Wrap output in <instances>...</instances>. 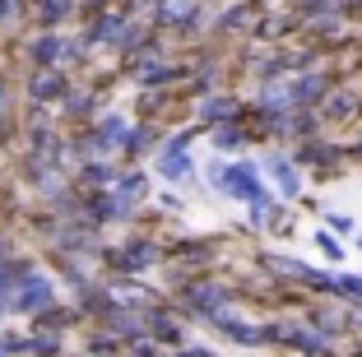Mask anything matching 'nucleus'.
Returning a JSON list of instances; mask_svg holds the SVG:
<instances>
[{
    "mask_svg": "<svg viewBox=\"0 0 362 357\" xmlns=\"http://www.w3.org/2000/svg\"><path fill=\"white\" fill-rule=\"evenodd\" d=\"M237 98L218 93V98H204L200 103V130H214V126H228V121H242V112H237Z\"/></svg>",
    "mask_w": 362,
    "mask_h": 357,
    "instance_id": "obj_7",
    "label": "nucleus"
},
{
    "mask_svg": "<svg viewBox=\"0 0 362 357\" xmlns=\"http://www.w3.org/2000/svg\"><path fill=\"white\" fill-rule=\"evenodd\" d=\"M316 246L325 251V260H334V264L344 260V246H339V237H334V232H325V228H320V232H316Z\"/></svg>",
    "mask_w": 362,
    "mask_h": 357,
    "instance_id": "obj_24",
    "label": "nucleus"
},
{
    "mask_svg": "<svg viewBox=\"0 0 362 357\" xmlns=\"http://www.w3.org/2000/svg\"><path fill=\"white\" fill-rule=\"evenodd\" d=\"M84 181L88 186H107V181H112V168H107V163H93V168H84Z\"/></svg>",
    "mask_w": 362,
    "mask_h": 357,
    "instance_id": "obj_27",
    "label": "nucleus"
},
{
    "mask_svg": "<svg viewBox=\"0 0 362 357\" xmlns=\"http://www.w3.org/2000/svg\"><path fill=\"white\" fill-rule=\"evenodd\" d=\"M56 56H65V42L61 37H42L37 42V61H56Z\"/></svg>",
    "mask_w": 362,
    "mask_h": 357,
    "instance_id": "obj_26",
    "label": "nucleus"
},
{
    "mask_svg": "<svg viewBox=\"0 0 362 357\" xmlns=\"http://www.w3.org/2000/svg\"><path fill=\"white\" fill-rule=\"evenodd\" d=\"M209 135H214V148H218V153H242V148L251 144V130H242L237 121H228V126H214Z\"/></svg>",
    "mask_w": 362,
    "mask_h": 357,
    "instance_id": "obj_11",
    "label": "nucleus"
},
{
    "mask_svg": "<svg viewBox=\"0 0 362 357\" xmlns=\"http://www.w3.org/2000/svg\"><path fill=\"white\" fill-rule=\"evenodd\" d=\"M121 135H126V121L121 116H107L103 126L88 135V148H112V144H121Z\"/></svg>",
    "mask_w": 362,
    "mask_h": 357,
    "instance_id": "obj_17",
    "label": "nucleus"
},
{
    "mask_svg": "<svg viewBox=\"0 0 362 357\" xmlns=\"http://www.w3.org/2000/svg\"><path fill=\"white\" fill-rule=\"evenodd\" d=\"M181 297H186V306H191L195 315H204V320L223 315L228 306L237 302V293H233V288H223V283H191Z\"/></svg>",
    "mask_w": 362,
    "mask_h": 357,
    "instance_id": "obj_2",
    "label": "nucleus"
},
{
    "mask_svg": "<svg viewBox=\"0 0 362 357\" xmlns=\"http://www.w3.org/2000/svg\"><path fill=\"white\" fill-rule=\"evenodd\" d=\"M10 293H14V269H0V315L10 306Z\"/></svg>",
    "mask_w": 362,
    "mask_h": 357,
    "instance_id": "obj_28",
    "label": "nucleus"
},
{
    "mask_svg": "<svg viewBox=\"0 0 362 357\" xmlns=\"http://www.w3.org/2000/svg\"><path fill=\"white\" fill-rule=\"evenodd\" d=\"M260 172H269V177H274V186H279V195H284V200H298V195H302V172H298V163H293V153H288V148H269L265 163H260Z\"/></svg>",
    "mask_w": 362,
    "mask_h": 357,
    "instance_id": "obj_3",
    "label": "nucleus"
},
{
    "mask_svg": "<svg viewBox=\"0 0 362 357\" xmlns=\"http://www.w3.org/2000/svg\"><path fill=\"white\" fill-rule=\"evenodd\" d=\"M149 325H153V339H163V344H181V325L172 320V315L149 311Z\"/></svg>",
    "mask_w": 362,
    "mask_h": 357,
    "instance_id": "obj_18",
    "label": "nucleus"
},
{
    "mask_svg": "<svg viewBox=\"0 0 362 357\" xmlns=\"http://www.w3.org/2000/svg\"><path fill=\"white\" fill-rule=\"evenodd\" d=\"M14 293H19V297H10L14 311H42V306H52L56 288H52V279H42V274H28Z\"/></svg>",
    "mask_w": 362,
    "mask_h": 357,
    "instance_id": "obj_4",
    "label": "nucleus"
},
{
    "mask_svg": "<svg viewBox=\"0 0 362 357\" xmlns=\"http://www.w3.org/2000/svg\"><path fill=\"white\" fill-rule=\"evenodd\" d=\"M70 10H75V0H42V19H47V23L65 19Z\"/></svg>",
    "mask_w": 362,
    "mask_h": 357,
    "instance_id": "obj_25",
    "label": "nucleus"
},
{
    "mask_svg": "<svg viewBox=\"0 0 362 357\" xmlns=\"http://www.w3.org/2000/svg\"><path fill=\"white\" fill-rule=\"evenodd\" d=\"M200 5L195 0H158V10H153V19L168 23V28H181V33H191L195 23H200Z\"/></svg>",
    "mask_w": 362,
    "mask_h": 357,
    "instance_id": "obj_6",
    "label": "nucleus"
},
{
    "mask_svg": "<svg viewBox=\"0 0 362 357\" xmlns=\"http://www.w3.org/2000/svg\"><path fill=\"white\" fill-rule=\"evenodd\" d=\"M320 107H325V121H349V116L358 112V98H353L349 88H339V93L320 98Z\"/></svg>",
    "mask_w": 362,
    "mask_h": 357,
    "instance_id": "obj_16",
    "label": "nucleus"
},
{
    "mask_svg": "<svg viewBox=\"0 0 362 357\" xmlns=\"http://www.w3.org/2000/svg\"><path fill=\"white\" fill-rule=\"evenodd\" d=\"M61 93H65L61 74H42V79H33V98H42V103H47V98H61Z\"/></svg>",
    "mask_w": 362,
    "mask_h": 357,
    "instance_id": "obj_21",
    "label": "nucleus"
},
{
    "mask_svg": "<svg viewBox=\"0 0 362 357\" xmlns=\"http://www.w3.org/2000/svg\"><path fill=\"white\" fill-rule=\"evenodd\" d=\"M288 28H298V14H284V19H265L256 33L265 37V42H279V37H288Z\"/></svg>",
    "mask_w": 362,
    "mask_h": 357,
    "instance_id": "obj_20",
    "label": "nucleus"
},
{
    "mask_svg": "<svg viewBox=\"0 0 362 357\" xmlns=\"http://www.w3.org/2000/svg\"><path fill=\"white\" fill-rule=\"evenodd\" d=\"M334 297H344V302H362V274H334Z\"/></svg>",
    "mask_w": 362,
    "mask_h": 357,
    "instance_id": "obj_19",
    "label": "nucleus"
},
{
    "mask_svg": "<svg viewBox=\"0 0 362 357\" xmlns=\"http://www.w3.org/2000/svg\"><path fill=\"white\" fill-rule=\"evenodd\" d=\"M218 190H223V195H233V200H242V204L269 200V186L260 181V168H256V163H228Z\"/></svg>",
    "mask_w": 362,
    "mask_h": 357,
    "instance_id": "obj_1",
    "label": "nucleus"
},
{
    "mask_svg": "<svg viewBox=\"0 0 362 357\" xmlns=\"http://www.w3.org/2000/svg\"><path fill=\"white\" fill-rule=\"evenodd\" d=\"M177 357H218V353H209V348H181Z\"/></svg>",
    "mask_w": 362,
    "mask_h": 357,
    "instance_id": "obj_29",
    "label": "nucleus"
},
{
    "mask_svg": "<svg viewBox=\"0 0 362 357\" xmlns=\"http://www.w3.org/2000/svg\"><path fill=\"white\" fill-rule=\"evenodd\" d=\"M353 242H358V251H362V228H358V232H353Z\"/></svg>",
    "mask_w": 362,
    "mask_h": 357,
    "instance_id": "obj_30",
    "label": "nucleus"
},
{
    "mask_svg": "<svg viewBox=\"0 0 362 357\" xmlns=\"http://www.w3.org/2000/svg\"><path fill=\"white\" fill-rule=\"evenodd\" d=\"M288 344L298 348V353H307V357H334V339H325L316 325H293Z\"/></svg>",
    "mask_w": 362,
    "mask_h": 357,
    "instance_id": "obj_9",
    "label": "nucleus"
},
{
    "mask_svg": "<svg viewBox=\"0 0 362 357\" xmlns=\"http://www.w3.org/2000/svg\"><path fill=\"white\" fill-rule=\"evenodd\" d=\"M293 163H298V168H339V148H334L330 139H316V135H311L307 148H298V153H293Z\"/></svg>",
    "mask_w": 362,
    "mask_h": 357,
    "instance_id": "obj_10",
    "label": "nucleus"
},
{
    "mask_svg": "<svg viewBox=\"0 0 362 357\" xmlns=\"http://www.w3.org/2000/svg\"><path fill=\"white\" fill-rule=\"evenodd\" d=\"M214 329L223 339H233V344H246V348H260V325H251V320H237L233 311H223V315H214L209 320Z\"/></svg>",
    "mask_w": 362,
    "mask_h": 357,
    "instance_id": "obj_8",
    "label": "nucleus"
},
{
    "mask_svg": "<svg viewBox=\"0 0 362 357\" xmlns=\"http://www.w3.org/2000/svg\"><path fill=\"white\" fill-rule=\"evenodd\" d=\"M288 88V103L293 107H311V103H320L325 98V88H330V79L320 70H298V79L293 84H284Z\"/></svg>",
    "mask_w": 362,
    "mask_h": 357,
    "instance_id": "obj_5",
    "label": "nucleus"
},
{
    "mask_svg": "<svg viewBox=\"0 0 362 357\" xmlns=\"http://www.w3.org/2000/svg\"><path fill=\"white\" fill-rule=\"evenodd\" d=\"M302 14H320V19H334L339 14V0H298Z\"/></svg>",
    "mask_w": 362,
    "mask_h": 357,
    "instance_id": "obj_23",
    "label": "nucleus"
},
{
    "mask_svg": "<svg viewBox=\"0 0 362 357\" xmlns=\"http://www.w3.org/2000/svg\"><path fill=\"white\" fill-rule=\"evenodd\" d=\"M251 14H256V5H251V0H242V5H228V10L218 14V23H214V33H218V37H233L237 28H246V23H251Z\"/></svg>",
    "mask_w": 362,
    "mask_h": 357,
    "instance_id": "obj_14",
    "label": "nucleus"
},
{
    "mask_svg": "<svg viewBox=\"0 0 362 357\" xmlns=\"http://www.w3.org/2000/svg\"><path fill=\"white\" fill-rule=\"evenodd\" d=\"M117 255H121V260H117L121 269H149V264H158L163 251H158L153 242H130L126 251H117Z\"/></svg>",
    "mask_w": 362,
    "mask_h": 357,
    "instance_id": "obj_13",
    "label": "nucleus"
},
{
    "mask_svg": "<svg viewBox=\"0 0 362 357\" xmlns=\"http://www.w3.org/2000/svg\"><path fill=\"white\" fill-rule=\"evenodd\" d=\"M325 232H334V237H353L358 232V218H349V213H325Z\"/></svg>",
    "mask_w": 362,
    "mask_h": 357,
    "instance_id": "obj_22",
    "label": "nucleus"
},
{
    "mask_svg": "<svg viewBox=\"0 0 362 357\" xmlns=\"http://www.w3.org/2000/svg\"><path fill=\"white\" fill-rule=\"evenodd\" d=\"M144 190H149V177H144V172H126V177L117 181V195H112V200L121 204V213H130V209H135V200L144 195Z\"/></svg>",
    "mask_w": 362,
    "mask_h": 357,
    "instance_id": "obj_12",
    "label": "nucleus"
},
{
    "mask_svg": "<svg viewBox=\"0 0 362 357\" xmlns=\"http://www.w3.org/2000/svg\"><path fill=\"white\" fill-rule=\"evenodd\" d=\"M158 177H168V181H191L195 177L191 153H168V148H163V153H158Z\"/></svg>",
    "mask_w": 362,
    "mask_h": 357,
    "instance_id": "obj_15",
    "label": "nucleus"
}]
</instances>
